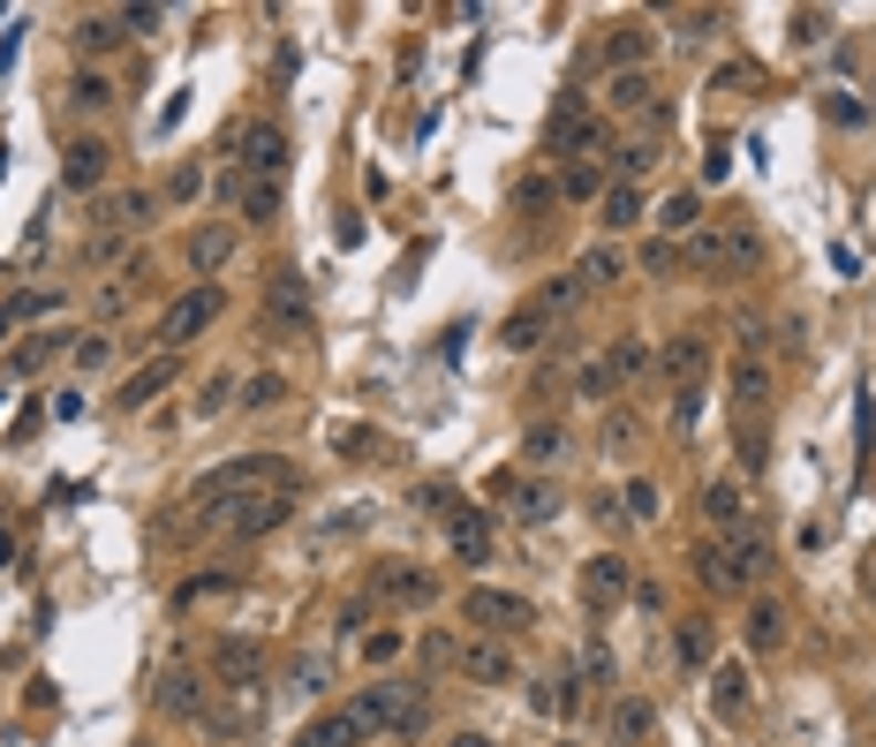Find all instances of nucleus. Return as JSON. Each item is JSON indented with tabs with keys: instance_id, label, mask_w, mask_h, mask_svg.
Returning <instances> with one entry per match:
<instances>
[{
	"instance_id": "obj_6",
	"label": "nucleus",
	"mask_w": 876,
	"mask_h": 747,
	"mask_svg": "<svg viewBox=\"0 0 876 747\" xmlns=\"http://www.w3.org/2000/svg\"><path fill=\"white\" fill-rule=\"evenodd\" d=\"M552 152H567V159H612V128H605V114L589 106L583 91L559 98V114H552Z\"/></svg>"
},
{
	"instance_id": "obj_22",
	"label": "nucleus",
	"mask_w": 876,
	"mask_h": 747,
	"mask_svg": "<svg viewBox=\"0 0 876 747\" xmlns=\"http://www.w3.org/2000/svg\"><path fill=\"white\" fill-rule=\"evenodd\" d=\"M650 219H658V242H688V235L703 227V197H695V189H672V197L650 205Z\"/></svg>"
},
{
	"instance_id": "obj_33",
	"label": "nucleus",
	"mask_w": 876,
	"mask_h": 747,
	"mask_svg": "<svg viewBox=\"0 0 876 747\" xmlns=\"http://www.w3.org/2000/svg\"><path fill=\"white\" fill-rule=\"evenodd\" d=\"M605 189H612V181H605V166H597V159H567V166H559V197H567V205H597Z\"/></svg>"
},
{
	"instance_id": "obj_48",
	"label": "nucleus",
	"mask_w": 876,
	"mask_h": 747,
	"mask_svg": "<svg viewBox=\"0 0 876 747\" xmlns=\"http://www.w3.org/2000/svg\"><path fill=\"white\" fill-rule=\"evenodd\" d=\"M205 197V166H174L167 174V205H197Z\"/></svg>"
},
{
	"instance_id": "obj_17",
	"label": "nucleus",
	"mask_w": 876,
	"mask_h": 747,
	"mask_svg": "<svg viewBox=\"0 0 876 747\" xmlns=\"http://www.w3.org/2000/svg\"><path fill=\"white\" fill-rule=\"evenodd\" d=\"M235 242H243V235H235L227 219H205V227L189 235V272H205V288H212V280L235 264Z\"/></svg>"
},
{
	"instance_id": "obj_14",
	"label": "nucleus",
	"mask_w": 876,
	"mask_h": 747,
	"mask_svg": "<svg viewBox=\"0 0 876 747\" xmlns=\"http://www.w3.org/2000/svg\"><path fill=\"white\" fill-rule=\"evenodd\" d=\"M212 672H219L235 695H257V679H265V642H250V634H219V642H212Z\"/></svg>"
},
{
	"instance_id": "obj_4",
	"label": "nucleus",
	"mask_w": 876,
	"mask_h": 747,
	"mask_svg": "<svg viewBox=\"0 0 876 747\" xmlns=\"http://www.w3.org/2000/svg\"><path fill=\"white\" fill-rule=\"evenodd\" d=\"M219 310H227V294L219 288H189V294H174L167 310H159V325H152V347L159 355H182L197 332H212L219 325Z\"/></svg>"
},
{
	"instance_id": "obj_53",
	"label": "nucleus",
	"mask_w": 876,
	"mask_h": 747,
	"mask_svg": "<svg viewBox=\"0 0 876 747\" xmlns=\"http://www.w3.org/2000/svg\"><path fill=\"white\" fill-rule=\"evenodd\" d=\"M227 393H235V377H205V385H197V423L227 408Z\"/></svg>"
},
{
	"instance_id": "obj_55",
	"label": "nucleus",
	"mask_w": 876,
	"mask_h": 747,
	"mask_svg": "<svg viewBox=\"0 0 876 747\" xmlns=\"http://www.w3.org/2000/svg\"><path fill=\"white\" fill-rule=\"evenodd\" d=\"M340 446H348V460H371V454H385L371 430H355V423H340Z\"/></svg>"
},
{
	"instance_id": "obj_43",
	"label": "nucleus",
	"mask_w": 876,
	"mask_h": 747,
	"mask_svg": "<svg viewBox=\"0 0 876 747\" xmlns=\"http://www.w3.org/2000/svg\"><path fill=\"white\" fill-rule=\"evenodd\" d=\"M280 197H288V189H257V181H243V189H235V205H243V219H250V227H272V219H280Z\"/></svg>"
},
{
	"instance_id": "obj_50",
	"label": "nucleus",
	"mask_w": 876,
	"mask_h": 747,
	"mask_svg": "<svg viewBox=\"0 0 876 747\" xmlns=\"http://www.w3.org/2000/svg\"><path fill=\"white\" fill-rule=\"evenodd\" d=\"M8 310H16V325H23V318H53V310H61V288H31V294H16Z\"/></svg>"
},
{
	"instance_id": "obj_20",
	"label": "nucleus",
	"mask_w": 876,
	"mask_h": 747,
	"mask_svg": "<svg viewBox=\"0 0 876 747\" xmlns=\"http://www.w3.org/2000/svg\"><path fill=\"white\" fill-rule=\"evenodd\" d=\"M605 733H612V747H642L650 733H658V709H650V695H620V703L605 709Z\"/></svg>"
},
{
	"instance_id": "obj_16",
	"label": "nucleus",
	"mask_w": 876,
	"mask_h": 747,
	"mask_svg": "<svg viewBox=\"0 0 876 747\" xmlns=\"http://www.w3.org/2000/svg\"><path fill=\"white\" fill-rule=\"evenodd\" d=\"M106 166H114V152H106V136H76V144L61 152V181H69L76 197H91V189L106 181Z\"/></svg>"
},
{
	"instance_id": "obj_9",
	"label": "nucleus",
	"mask_w": 876,
	"mask_h": 747,
	"mask_svg": "<svg viewBox=\"0 0 876 747\" xmlns=\"http://www.w3.org/2000/svg\"><path fill=\"white\" fill-rule=\"evenodd\" d=\"M703 521H710V543H749L755 537V506H749V491L733 484V476H710L703 484Z\"/></svg>"
},
{
	"instance_id": "obj_49",
	"label": "nucleus",
	"mask_w": 876,
	"mask_h": 747,
	"mask_svg": "<svg viewBox=\"0 0 876 747\" xmlns=\"http://www.w3.org/2000/svg\"><path fill=\"white\" fill-rule=\"evenodd\" d=\"M658 506H666V498H658L650 476H627V513H635V521H658Z\"/></svg>"
},
{
	"instance_id": "obj_60",
	"label": "nucleus",
	"mask_w": 876,
	"mask_h": 747,
	"mask_svg": "<svg viewBox=\"0 0 876 747\" xmlns=\"http://www.w3.org/2000/svg\"><path fill=\"white\" fill-rule=\"evenodd\" d=\"M544 197H552V181H522V189H514V205H522V211H537Z\"/></svg>"
},
{
	"instance_id": "obj_19",
	"label": "nucleus",
	"mask_w": 876,
	"mask_h": 747,
	"mask_svg": "<svg viewBox=\"0 0 876 747\" xmlns=\"http://www.w3.org/2000/svg\"><path fill=\"white\" fill-rule=\"evenodd\" d=\"M627 589H635V574H627V559H612V551H597V559L583 567V596L597 604V612H612Z\"/></svg>"
},
{
	"instance_id": "obj_35",
	"label": "nucleus",
	"mask_w": 876,
	"mask_h": 747,
	"mask_svg": "<svg viewBox=\"0 0 876 747\" xmlns=\"http://www.w3.org/2000/svg\"><path fill=\"white\" fill-rule=\"evenodd\" d=\"M122 39H128V31H122V8H114V15H84V23L69 31V45H76V53H114Z\"/></svg>"
},
{
	"instance_id": "obj_62",
	"label": "nucleus",
	"mask_w": 876,
	"mask_h": 747,
	"mask_svg": "<svg viewBox=\"0 0 876 747\" xmlns=\"http://www.w3.org/2000/svg\"><path fill=\"white\" fill-rule=\"evenodd\" d=\"M8 325H16V310H8V302H0V340H8Z\"/></svg>"
},
{
	"instance_id": "obj_28",
	"label": "nucleus",
	"mask_w": 876,
	"mask_h": 747,
	"mask_svg": "<svg viewBox=\"0 0 876 747\" xmlns=\"http://www.w3.org/2000/svg\"><path fill=\"white\" fill-rule=\"evenodd\" d=\"M159 709H167V717H205V679H197L189 664H174L167 679H159Z\"/></svg>"
},
{
	"instance_id": "obj_51",
	"label": "nucleus",
	"mask_w": 876,
	"mask_h": 747,
	"mask_svg": "<svg viewBox=\"0 0 876 747\" xmlns=\"http://www.w3.org/2000/svg\"><path fill=\"white\" fill-rule=\"evenodd\" d=\"M106 363H114V340H106V332H84V340H76V371H106Z\"/></svg>"
},
{
	"instance_id": "obj_32",
	"label": "nucleus",
	"mask_w": 876,
	"mask_h": 747,
	"mask_svg": "<svg viewBox=\"0 0 876 747\" xmlns=\"http://www.w3.org/2000/svg\"><path fill=\"white\" fill-rule=\"evenodd\" d=\"M537 709H544V717H559V725L583 717V672H552V679L537 687Z\"/></svg>"
},
{
	"instance_id": "obj_11",
	"label": "nucleus",
	"mask_w": 876,
	"mask_h": 747,
	"mask_svg": "<svg viewBox=\"0 0 876 747\" xmlns=\"http://www.w3.org/2000/svg\"><path fill=\"white\" fill-rule=\"evenodd\" d=\"M439 589H446V581L431 574V567H416V559H393V567H378V574H371V596H378V604H401V612L439 604Z\"/></svg>"
},
{
	"instance_id": "obj_8",
	"label": "nucleus",
	"mask_w": 876,
	"mask_h": 747,
	"mask_svg": "<svg viewBox=\"0 0 876 747\" xmlns=\"http://www.w3.org/2000/svg\"><path fill=\"white\" fill-rule=\"evenodd\" d=\"M741 257H755V235L749 227H695L688 242H680V264L688 272H703V280H725V264H741Z\"/></svg>"
},
{
	"instance_id": "obj_21",
	"label": "nucleus",
	"mask_w": 876,
	"mask_h": 747,
	"mask_svg": "<svg viewBox=\"0 0 876 747\" xmlns=\"http://www.w3.org/2000/svg\"><path fill=\"white\" fill-rule=\"evenodd\" d=\"M174 377H182V355H152L144 371H128V377H122V408H128V415H136V408H152V401L167 393Z\"/></svg>"
},
{
	"instance_id": "obj_39",
	"label": "nucleus",
	"mask_w": 876,
	"mask_h": 747,
	"mask_svg": "<svg viewBox=\"0 0 876 747\" xmlns=\"http://www.w3.org/2000/svg\"><path fill=\"white\" fill-rule=\"evenodd\" d=\"M326 679H333V672H326V657H318V650H295V657H288V695H302V703H310V695H326Z\"/></svg>"
},
{
	"instance_id": "obj_54",
	"label": "nucleus",
	"mask_w": 876,
	"mask_h": 747,
	"mask_svg": "<svg viewBox=\"0 0 876 747\" xmlns=\"http://www.w3.org/2000/svg\"><path fill=\"white\" fill-rule=\"evenodd\" d=\"M718 23H725V8H688V15H680V39H710Z\"/></svg>"
},
{
	"instance_id": "obj_63",
	"label": "nucleus",
	"mask_w": 876,
	"mask_h": 747,
	"mask_svg": "<svg viewBox=\"0 0 876 747\" xmlns=\"http://www.w3.org/2000/svg\"><path fill=\"white\" fill-rule=\"evenodd\" d=\"M393 747H409V740H393Z\"/></svg>"
},
{
	"instance_id": "obj_45",
	"label": "nucleus",
	"mask_w": 876,
	"mask_h": 747,
	"mask_svg": "<svg viewBox=\"0 0 876 747\" xmlns=\"http://www.w3.org/2000/svg\"><path fill=\"white\" fill-rule=\"evenodd\" d=\"M61 347H69V332H31V340L16 347V371H45V363H53Z\"/></svg>"
},
{
	"instance_id": "obj_61",
	"label": "nucleus",
	"mask_w": 876,
	"mask_h": 747,
	"mask_svg": "<svg viewBox=\"0 0 876 747\" xmlns=\"http://www.w3.org/2000/svg\"><path fill=\"white\" fill-rule=\"evenodd\" d=\"M446 747H499V740H492V733H454Z\"/></svg>"
},
{
	"instance_id": "obj_47",
	"label": "nucleus",
	"mask_w": 876,
	"mask_h": 747,
	"mask_svg": "<svg viewBox=\"0 0 876 747\" xmlns=\"http://www.w3.org/2000/svg\"><path fill=\"white\" fill-rule=\"evenodd\" d=\"M832 39V8H793V45H824Z\"/></svg>"
},
{
	"instance_id": "obj_38",
	"label": "nucleus",
	"mask_w": 876,
	"mask_h": 747,
	"mask_svg": "<svg viewBox=\"0 0 876 747\" xmlns=\"http://www.w3.org/2000/svg\"><path fill=\"white\" fill-rule=\"evenodd\" d=\"M620 272H627L620 242H597V249H589V257H583V264H575V280H583V288H612Z\"/></svg>"
},
{
	"instance_id": "obj_58",
	"label": "nucleus",
	"mask_w": 876,
	"mask_h": 747,
	"mask_svg": "<svg viewBox=\"0 0 876 747\" xmlns=\"http://www.w3.org/2000/svg\"><path fill=\"white\" fill-rule=\"evenodd\" d=\"M122 249H128V235H99V242H91V264H122Z\"/></svg>"
},
{
	"instance_id": "obj_3",
	"label": "nucleus",
	"mask_w": 876,
	"mask_h": 747,
	"mask_svg": "<svg viewBox=\"0 0 876 747\" xmlns=\"http://www.w3.org/2000/svg\"><path fill=\"white\" fill-rule=\"evenodd\" d=\"M431 657L454 664L468 687H514V650L499 634H454V642H431Z\"/></svg>"
},
{
	"instance_id": "obj_25",
	"label": "nucleus",
	"mask_w": 876,
	"mask_h": 747,
	"mask_svg": "<svg viewBox=\"0 0 876 747\" xmlns=\"http://www.w3.org/2000/svg\"><path fill=\"white\" fill-rule=\"evenodd\" d=\"M605 106L642 122V114L658 106V76H650V69H627V76H612V83H605Z\"/></svg>"
},
{
	"instance_id": "obj_15",
	"label": "nucleus",
	"mask_w": 876,
	"mask_h": 747,
	"mask_svg": "<svg viewBox=\"0 0 876 747\" xmlns=\"http://www.w3.org/2000/svg\"><path fill=\"white\" fill-rule=\"evenodd\" d=\"M288 513H295V491H257V498H243V506H227L219 521H227V529H243V537H272Z\"/></svg>"
},
{
	"instance_id": "obj_13",
	"label": "nucleus",
	"mask_w": 876,
	"mask_h": 747,
	"mask_svg": "<svg viewBox=\"0 0 876 747\" xmlns=\"http://www.w3.org/2000/svg\"><path fill=\"white\" fill-rule=\"evenodd\" d=\"M658 371H666L672 393H703V377H710V332H672L666 355H658Z\"/></svg>"
},
{
	"instance_id": "obj_31",
	"label": "nucleus",
	"mask_w": 876,
	"mask_h": 747,
	"mask_svg": "<svg viewBox=\"0 0 876 747\" xmlns=\"http://www.w3.org/2000/svg\"><path fill=\"white\" fill-rule=\"evenodd\" d=\"M672 657L688 664V672H703V664L718 657V626H710V620H680V626H672Z\"/></svg>"
},
{
	"instance_id": "obj_46",
	"label": "nucleus",
	"mask_w": 876,
	"mask_h": 747,
	"mask_svg": "<svg viewBox=\"0 0 876 747\" xmlns=\"http://www.w3.org/2000/svg\"><path fill=\"white\" fill-rule=\"evenodd\" d=\"M280 401H288V377L280 371H257L250 385H243V408H280Z\"/></svg>"
},
{
	"instance_id": "obj_26",
	"label": "nucleus",
	"mask_w": 876,
	"mask_h": 747,
	"mask_svg": "<svg viewBox=\"0 0 876 747\" xmlns=\"http://www.w3.org/2000/svg\"><path fill=\"white\" fill-rule=\"evenodd\" d=\"M295 747H363V725H355V709H326L295 733Z\"/></svg>"
},
{
	"instance_id": "obj_37",
	"label": "nucleus",
	"mask_w": 876,
	"mask_h": 747,
	"mask_svg": "<svg viewBox=\"0 0 876 747\" xmlns=\"http://www.w3.org/2000/svg\"><path fill=\"white\" fill-rule=\"evenodd\" d=\"M544 318H552L544 302H522V310H514V318H506V325H499V340H506V347H514V355H529V347H537V340H544Z\"/></svg>"
},
{
	"instance_id": "obj_56",
	"label": "nucleus",
	"mask_w": 876,
	"mask_h": 747,
	"mask_svg": "<svg viewBox=\"0 0 876 747\" xmlns=\"http://www.w3.org/2000/svg\"><path fill=\"white\" fill-rule=\"evenodd\" d=\"M363 657H371V664H393V657H401V634H385V626H378V634H363Z\"/></svg>"
},
{
	"instance_id": "obj_42",
	"label": "nucleus",
	"mask_w": 876,
	"mask_h": 747,
	"mask_svg": "<svg viewBox=\"0 0 876 747\" xmlns=\"http://www.w3.org/2000/svg\"><path fill=\"white\" fill-rule=\"evenodd\" d=\"M658 159H666V144H650V136H635V144H620V152H612V166H620L627 189H635V181H642V174H650Z\"/></svg>"
},
{
	"instance_id": "obj_40",
	"label": "nucleus",
	"mask_w": 876,
	"mask_h": 747,
	"mask_svg": "<svg viewBox=\"0 0 876 747\" xmlns=\"http://www.w3.org/2000/svg\"><path fill=\"white\" fill-rule=\"evenodd\" d=\"M69 106H76V114H106V106H114V83L99 76V69H76V76H69Z\"/></svg>"
},
{
	"instance_id": "obj_36",
	"label": "nucleus",
	"mask_w": 876,
	"mask_h": 747,
	"mask_svg": "<svg viewBox=\"0 0 876 747\" xmlns=\"http://www.w3.org/2000/svg\"><path fill=\"white\" fill-rule=\"evenodd\" d=\"M635 219H642V197H635L627 181H612V189L597 197V227H605V235H627Z\"/></svg>"
},
{
	"instance_id": "obj_57",
	"label": "nucleus",
	"mask_w": 876,
	"mask_h": 747,
	"mask_svg": "<svg viewBox=\"0 0 876 747\" xmlns=\"http://www.w3.org/2000/svg\"><path fill=\"white\" fill-rule=\"evenodd\" d=\"M605 446H612V454L635 446V415H605Z\"/></svg>"
},
{
	"instance_id": "obj_12",
	"label": "nucleus",
	"mask_w": 876,
	"mask_h": 747,
	"mask_svg": "<svg viewBox=\"0 0 876 747\" xmlns=\"http://www.w3.org/2000/svg\"><path fill=\"white\" fill-rule=\"evenodd\" d=\"M439 521H446V543H454V559L461 567H492V513H484V506H461V498H446V513H439Z\"/></svg>"
},
{
	"instance_id": "obj_10",
	"label": "nucleus",
	"mask_w": 876,
	"mask_h": 747,
	"mask_svg": "<svg viewBox=\"0 0 876 747\" xmlns=\"http://www.w3.org/2000/svg\"><path fill=\"white\" fill-rule=\"evenodd\" d=\"M235 152H243V181H257V189H288V128L280 122H250Z\"/></svg>"
},
{
	"instance_id": "obj_59",
	"label": "nucleus",
	"mask_w": 876,
	"mask_h": 747,
	"mask_svg": "<svg viewBox=\"0 0 876 747\" xmlns=\"http://www.w3.org/2000/svg\"><path fill=\"white\" fill-rule=\"evenodd\" d=\"M666 264H680V242H650L642 249V272H666Z\"/></svg>"
},
{
	"instance_id": "obj_27",
	"label": "nucleus",
	"mask_w": 876,
	"mask_h": 747,
	"mask_svg": "<svg viewBox=\"0 0 876 747\" xmlns=\"http://www.w3.org/2000/svg\"><path fill=\"white\" fill-rule=\"evenodd\" d=\"M749 703H755L749 672H741V664H718V672H710V709L733 725V717H749Z\"/></svg>"
},
{
	"instance_id": "obj_44",
	"label": "nucleus",
	"mask_w": 876,
	"mask_h": 747,
	"mask_svg": "<svg viewBox=\"0 0 876 747\" xmlns=\"http://www.w3.org/2000/svg\"><path fill=\"white\" fill-rule=\"evenodd\" d=\"M605 363H612V377H635V371H650V347H642V340H635V332H620V340H612V347H605Z\"/></svg>"
},
{
	"instance_id": "obj_23",
	"label": "nucleus",
	"mask_w": 876,
	"mask_h": 747,
	"mask_svg": "<svg viewBox=\"0 0 876 747\" xmlns=\"http://www.w3.org/2000/svg\"><path fill=\"white\" fill-rule=\"evenodd\" d=\"M741 634H749L755 657H779V650H786V604H779V596H755V604H749V626H741Z\"/></svg>"
},
{
	"instance_id": "obj_18",
	"label": "nucleus",
	"mask_w": 876,
	"mask_h": 747,
	"mask_svg": "<svg viewBox=\"0 0 876 747\" xmlns=\"http://www.w3.org/2000/svg\"><path fill=\"white\" fill-rule=\"evenodd\" d=\"M597 53H605V69H612V76H627V69H650V31H642L635 15H620V23L605 31V45H597Z\"/></svg>"
},
{
	"instance_id": "obj_34",
	"label": "nucleus",
	"mask_w": 876,
	"mask_h": 747,
	"mask_svg": "<svg viewBox=\"0 0 876 747\" xmlns=\"http://www.w3.org/2000/svg\"><path fill=\"white\" fill-rule=\"evenodd\" d=\"M522 460H529L537 476H552V468L567 460V430H559V423H529V438H522Z\"/></svg>"
},
{
	"instance_id": "obj_30",
	"label": "nucleus",
	"mask_w": 876,
	"mask_h": 747,
	"mask_svg": "<svg viewBox=\"0 0 876 747\" xmlns=\"http://www.w3.org/2000/svg\"><path fill=\"white\" fill-rule=\"evenodd\" d=\"M695 574H703V589L710 596H733V589H741V567H733V551H725V543H695Z\"/></svg>"
},
{
	"instance_id": "obj_41",
	"label": "nucleus",
	"mask_w": 876,
	"mask_h": 747,
	"mask_svg": "<svg viewBox=\"0 0 876 747\" xmlns=\"http://www.w3.org/2000/svg\"><path fill=\"white\" fill-rule=\"evenodd\" d=\"M824 122L832 128H846V136H854V128H869V98H854V91H824Z\"/></svg>"
},
{
	"instance_id": "obj_29",
	"label": "nucleus",
	"mask_w": 876,
	"mask_h": 747,
	"mask_svg": "<svg viewBox=\"0 0 876 747\" xmlns=\"http://www.w3.org/2000/svg\"><path fill=\"white\" fill-rule=\"evenodd\" d=\"M506 506H514L522 521H559V484H552V476H522V484L506 491Z\"/></svg>"
},
{
	"instance_id": "obj_5",
	"label": "nucleus",
	"mask_w": 876,
	"mask_h": 747,
	"mask_svg": "<svg viewBox=\"0 0 876 747\" xmlns=\"http://www.w3.org/2000/svg\"><path fill=\"white\" fill-rule=\"evenodd\" d=\"M257 310H265V325L280 332V340H310V332H318V302H310V288H302L295 264H280V272L265 280Z\"/></svg>"
},
{
	"instance_id": "obj_2",
	"label": "nucleus",
	"mask_w": 876,
	"mask_h": 747,
	"mask_svg": "<svg viewBox=\"0 0 876 747\" xmlns=\"http://www.w3.org/2000/svg\"><path fill=\"white\" fill-rule=\"evenodd\" d=\"M348 709H355L363 733H385V740H409V733L431 725V703H423V687H409V679H371Z\"/></svg>"
},
{
	"instance_id": "obj_52",
	"label": "nucleus",
	"mask_w": 876,
	"mask_h": 747,
	"mask_svg": "<svg viewBox=\"0 0 876 747\" xmlns=\"http://www.w3.org/2000/svg\"><path fill=\"white\" fill-rule=\"evenodd\" d=\"M583 393H589V401H612V393H620V377H612V363H605V355H597V363H583Z\"/></svg>"
},
{
	"instance_id": "obj_1",
	"label": "nucleus",
	"mask_w": 876,
	"mask_h": 747,
	"mask_svg": "<svg viewBox=\"0 0 876 747\" xmlns=\"http://www.w3.org/2000/svg\"><path fill=\"white\" fill-rule=\"evenodd\" d=\"M257 491H295V468L280 454H243V460H219V468H205L197 476V491H189V506H197V521H219L227 506H243V498Z\"/></svg>"
},
{
	"instance_id": "obj_24",
	"label": "nucleus",
	"mask_w": 876,
	"mask_h": 747,
	"mask_svg": "<svg viewBox=\"0 0 876 747\" xmlns=\"http://www.w3.org/2000/svg\"><path fill=\"white\" fill-rule=\"evenodd\" d=\"M144 211H152L144 189H114V197L91 205V227H99V235H128V227H144Z\"/></svg>"
},
{
	"instance_id": "obj_7",
	"label": "nucleus",
	"mask_w": 876,
	"mask_h": 747,
	"mask_svg": "<svg viewBox=\"0 0 876 747\" xmlns=\"http://www.w3.org/2000/svg\"><path fill=\"white\" fill-rule=\"evenodd\" d=\"M461 612H468V626H476V634H499V642L537 626V604H529L522 589H492V581H484V589H468V596H461Z\"/></svg>"
}]
</instances>
